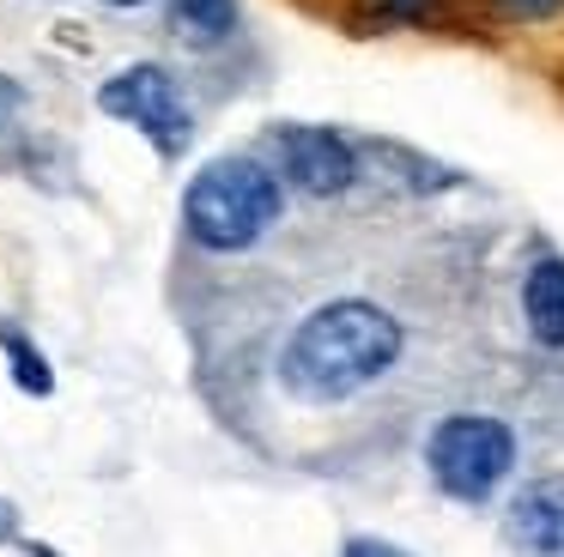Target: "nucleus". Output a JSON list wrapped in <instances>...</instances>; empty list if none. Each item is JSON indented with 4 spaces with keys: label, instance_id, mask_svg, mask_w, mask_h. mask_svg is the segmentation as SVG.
I'll use <instances>...</instances> for the list:
<instances>
[{
    "label": "nucleus",
    "instance_id": "obj_14",
    "mask_svg": "<svg viewBox=\"0 0 564 557\" xmlns=\"http://www.w3.org/2000/svg\"><path fill=\"white\" fill-rule=\"evenodd\" d=\"M334 557H419V551H406V545L382 539V533H346Z\"/></svg>",
    "mask_w": 564,
    "mask_h": 557
},
{
    "label": "nucleus",
    "instance_id": "obj_16",
    "mask_svg": "<svg viewBox=\"0 0 564 557\" xmlns=\"http://www.w3.org/2000/svg\"><path fill=\"white\" fill-rule=\"evenodd\" d=\"M104 7H116V12H134V7H147V0H104Z\"/></svg>",
    "mask_w": 564,
    "mask_h": 557
},
{
    "label": "nucleus",
    "instance_id": "obj_8",
    "mask_svg": "<svg viewBox=\"0 0 564 557\" xmlns=\"http://www.w3.org/2000/svg\"><path fill=\"white\" fill-rule=\"evenodd\" d=\"M358 145H365V176H382L401 200H449V194L474 188V176H467L462 164L425 152V145L382 140V133H370V140H358Z\"/></svg>",
    "mask_w": 564,
    "mask_h": 557
},
{
    "label": "nucleus",
    "instance_id": "obj_10",
    "mask_svg": "<svg viewBox=\"0 0 564 557\" xmlns=\"http://www.w3.org/2000/svg\"><path fill=\"white\" fill-rule=\"evenodd\" d=\"M479 24L503 36H552L564 31V0H467Z\"/></svg>",
    "mask_w": 564,
    "mask_h": 557
},
{
    "label": "nucleus",
    "instance_id": "obj_3",
    "mask_svg": "<svg viewBox=\"0 0 564 557\" xmlns=\"http://www.w3.org/2000/svg\"><path fill=\"white\" fill-rule=\"evenodd\" d=\"M419 460H425V479L443 503L491 509L503 503V491L522 472V430L491 406H455L425 424Z\"/></svg>",
    "mask_w": 564,
    "mask_h": 557
},
{
    "label": "nucleus",
    "instance_id": "obj_13",
    "mask_svg": "<svg viewBox=\"0 0 564 557\" xmlns=\"http://www.w3.org/2000/svg\"><path fill=\"white\" fill-rule=\"evenodd\" d=\"M19 128H25V85L0 73V152L19 145Z\"/></svg>",
    "mask_w": 564,
    "mask_h": 557
},
{
    "label": "nucleus",
    "instance_id": "obj_4",
    "mask_svg": "<svg viewBox=\"0 0 564 557\" xmlns=\"http://www.w3.org/2000/svg\"><path fill=\"white\" fill-rule=\"evenodd\" d=\"M268 164L285 194H304V200H346L365 188V145L328 121H273Z\"/></svg>",
    "mask_w": 564,
    "mask_h": 557
},
{
    "label": "nucleus",
    "instance_id": "obj_11",
    "mask_svg": "<svg viewBox=\"0 0 564 557\" xmlns=\"http://www.w3.org/2000/svg\"><path fill=\"white\" fill-rule=\"evenodd\" d=\"M0 358H7L13 382L25 387L31 400H50V394H55V370H50V358H43L37 339H31L19 321H0Z\"/></svg>",
    "mask_w": 564,
    "mask_h": 557
},
{
    "label": "nucleus",
    "instance_id": "obj_2",
    "mask_svg": "<svg viewBox=\"0 0 564 557\" xmlns=\"http://www.w3.org/2000/svg\"><path fill=\"white\" fill-rule=\"evenodd\" d=\"M285 218V182L261 152H219L188 176L183 230L207 254H249Z\"/></svg>",
    "mask_w": 564,
    "mask_h": 557
},
{
    "label": "nucleus",
    "instance_id": "obj_15",
    "mask_svg": "<svg viewBox=\"0 0 564 557\" xmlns=\"http://www.w3.org/2000/svg\"><path fill=\"white\" fill-rule=\"evenodd\" d=\"M0 545H31L25 539V515H19V503H7V496H0Z\"/></svg>",
    "mask_w": 564,
    "mask_h": 557
},
{
    "label": "nucleus",
    "instance_id": "obj_7",
    "mask_svg": "<svg viewBox=\"0 0 564 557\" xmlns=\"http://www.w3.org/2000/svg\"><path fill=\"white\" fill-rule=\"evenodd\" d=\"M516 321L540 358H564V249L534 242L516 266Z\"/></svg>",
    "mask_w": 564,
    "mask_h": 557
},
{
    "label": "nucleus",
    "instance_id": "obj_9",
    "mask_svg": "<svg viewBox=\"0 0 564 557\" xmlns=\"http://www.w3.org/2000/svg\"><path fill=\"white\" fill-rule=\"evenodd\" d=\"M164 24L183 48H219L225 36H237L243 7L237 0H164Z\"/></svg>",
    "mask_w": 564,
    "mask_h": 557
},
{
    "label": "nucleus",
    "instance_id": "obj_12",
    "mask_svg": "<svg viewBox=\"0 0 564 557\" xmlns=\"http://www.w3.org/2000/svg\"><path fill=\"white\" fill-rule=\"evenodd\" d=\"M377 7V19L382 24H437V19H449V12H467V0H370Z\"/></svg>",
    "mask_w": 564,
    "mask_h": 557
},
{
    "label": "nucleus",
    "instance_id": "obj_5",
    "mask_svg": "<svg viewBox=\"0 0 564 557\" xmlns=\"http://www.w3.org/2000/svg\"><path fill=\"white\" fill-rule=\"evenodd\" d=\"M98 103L104 116L128 121L140 140H152L159 157H183L195 145V103H188L183 79L171 67H159V61H134L116 79H104Z\"/></svg>",
    "mask_w": 564,
    "mask_h": 557
},
{
    "label": "nucleus",
    "instance_id": "obj_6",
    "mask_svg": "<svg viewBox=\"0 0 564 557\" xmlns=\"http://www.w3.org/2000/svg\"><path fill=\"white\" fill-rule=\"evenodd\" d=\"M498 539L510 557H564V467H540L503 491Z\"/></svg>",
    "mask_w": 564,
    "mask_h": 557
},
{
    "label": "nucleus",
    "instance_id": "obj_1",
    "mask_svg": "<svg viewBox=\"0 0 564 557\" xmlns=\"http://www.w3.org/2000/svg\"><path fill=\"white\" fill-rule=\"evenodd\" d=\"M406 351H413V334H406L401 309L365 297V291H340L292 321V334L280 339V358H273V382L292 406L334 412L394 382Z\"/></svg>",
    "mask_w": 564,
    "mask_h": 557
}]
</instances>
